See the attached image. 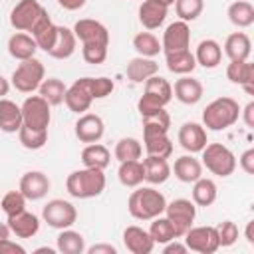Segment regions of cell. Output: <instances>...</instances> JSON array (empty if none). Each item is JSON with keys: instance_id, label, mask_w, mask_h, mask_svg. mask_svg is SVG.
<instances>
[{"instance_id": "21", "label": "cell", "mask_w": 254, "mask_h": 254, "mask_svg": "<svg viewBox=\"0 0 254 254\" xmlns=\"http://www.w3.org/2000/svg\"><path fill=\"white\" fill-rule=\"evenodd\" d=\"M8 226H10V232L16 234L18 238H32L40 230V218L34 212L22 210L14 216H8Z\"/></svg>"}, {"instance_id": "10", "label": "cell", "mask_w": 254, "mask_h": 254, "mask_svg": "<svg viewBox=\"0 0 254 254\" xmlns=\"http://www.w3.org/2000/svg\"><path fill=\"white\" fill-rule=\"evenodd\" d=\"M183 240L189 250H194L198 254H212L220 248L216 226H190L185 232Z\"/></svg>"}, {"instance_id": "5", "label": "cell", "mask_w": 254, "mask_h": 254, "mask_svg": "<svg viewBox=\"0 0 254 254\" xmlns=\"http://www.w3.org/2000/svg\"><path fill=\"white\" fill-rule=\"evenodd\" d=\"M202 153V167H206L216 177H230L236 169L234 153L222 143H206Z\"/></svg>"}, {"instance_id": "38", "label": "cell", "mask_w": 254, "mask_h": 254, "mask_svg": "<svg viewBox=\"0 0 254 254\" xmlns=\"http://www.w3.org/2000/svg\"><path fill=\"white\" fill-rule=\"evenodd\" d=\"M141 121H143V133H169L171 127V117L165 111V107L141 115Z\"/></svg>"}, {"instance_id": "14", "label": "cell", "mask_w": 254, "mask_h": 254, "mask_svg": "<svg viewBox=\"0 0 254 254\" xmlns=\"http://www.w3.org/2000/svg\"><path fill=\"white\" fill-rule=\"evenodd\" d=\"M64 103L67 105L69 111L73 113H83L91 107L93 97L89 93V85H87V77H79L75 79L67 89H65V97Z\"/></svg>"}, {"instance_id": "4", "label": "cell", "mask_w": 254, "mask_h": 254, "mask_svg": "<svg viewBox=\"0 0 254 254\" xmlns=\"http://www.w3.org/2000/svg\"><path fill=\"white\" fill-rule=\"evenodd\" d=\"M171 99H173V85L165 77L155 73L149 79H145V91L137 101V109L141 115H145L159 107H165Z\"/></svg>"}, {"instance_id": "39", "label": "cell", "mask_w": 254, "mask_h": 254, "mask_svg": "<svg viewBox=\"0 0 254 254\" xmlns=\"http://www.w3.org/2000/svg\"><path fill=\"white\" fill-rule=\"evenodd\" d=\"M226 77L232 83L242 85V87L252 85V81H254V65L248 60H244V62H230L228 67H226Z\"/></svg>"}, {"instance_id": "57", "label": "cell", "mask_w": 254, "mask_h": 254, "mask_svg": "<svg viewBox=\"0 0 254 254\" xmlns=\"http://www.w3.org/2000/svg\"><path fill=\"white\" fill-rule=\"evenodd\" d=\"M246 240H248V244H254V220H250L246 224Z\"/></svg>"}, {"instance_id": "1", "label": "cell", "mask_w": 254, "mask_h": 254, "mask_svg": "<svg viewBox=\"0 0 254 254\" xmlns=\"http://www.w3.org/2000/svg\"><path fill=\"white\" fill-rule=\"evenodd\" d=\"M167 198L161 190L153 187H141L129 194L127 208L129 214L137 220H153L155 216H161L165 212Z\"/></svg>"}, {"instance_id": "45", "label": "cell", "mask_w": 254, "mask_h": 254, "mask_svg": "<svg viewBox=\"0 0 254 254\" xmlns=\"http://www.w3.org/2000/svg\"><path fill=\"white\" fill-rule=\"evenodd\" d=\"M175 10H177L179 20L192 22L202 14L204 0H175Z\"/></svg>"}, {"instance_id": "46", "label": "cell", "mask_w": 254, "mask_h": 254, "mask_svg": "<svg viewBox=\"0 0 254 254\" xmlns=\"http://www.w3.org/2000/svg\"><path fill=\"white\" fill-rule=\"evenodd\" d=\"M26 200H28V198H26L20 190H10V192H6V194L2 196L0 206H2V210H4L6 216H14V214L26 210Z\"/></svg>"}, {"instance_id": "17", "label": "cell", "mask_w": 254, "mask_h": 254, "mask_svg": "<svg viewBox=\"0 0 254 254\" xmlns=\"http://www.w3.org/2000/svg\"><path fill=\"white\" fill-rule=\"evenodd\" d=\"M105 133V123L95 113H83L75 121V137L81 143H97Z\"/></svg>"}, {"instance_id": "55", "label": "cell", "mask_w": 254, "mask_h": 254, "mask_svg": "<svg viewBox=\"0 0 254 254\" xmlns=\"http://www.w3.org/2000/svg\"><path fill=\"white\" fill-rule=\"evenodd\" d=\"M240 113H242V117H244V123H246L248 127H254V101H248L246 107H244Z\"/></svg>"}, {"instance_id": "54", "label": "cell", "mask_w": 254, "mask_h": 254, "mask_svg": "<svg viewBox=\"0 0 254 254\" xmlns=\"http://www.w3.org/2000/svg\"><path fill=\"white\" fill-rule=\"evenodd\" d=\"M64 10H69V12H75V10H79V8H83L85 6V2L87 0H56Z\"/></svg>"}, {"instance_id": "41", "label": "cell", "mask_w": 254, "mask_h": 254, "mask_svg": "<svg viewBox=\"0 0 254 254\" xmlns=\"http://www.w3.org/2000/svg\"><path fill=\"white\" fill-rule=\"evenodd\" d=\"M18 141L24 149H30V151H38L46 145L48 141V129H30L26 125H22L18 129Z\"/></svg>"}, {"instance_id": "18", "label": "cell", "mask_w": 254, "mask_h": 254, "mask_svg": "<svg viewBox=\"0 0 254 254\" xmlns=\"http://www.w3.org/2000/svg\"><path fill=\"white\" fill-rule=\"evenodd\" d=\"M123 244L131 254H149L155 248V242L149 234V230L141 226H127L123 230Z\"/></svg>"}, {"instance_id": "56", "label": "cell", "mask_w": 254, "mask_h": 254, "mask_svg": "<svg viewBox=\"0 0 254 254\" xmlns=\"http://www.w3.org/2000/svg\"><path fill=\"white\" fill-rule=\"evenodd\" d=\"M8 91H10V81L0 73V99H2L4 95H8Z\"/></svg>"}, {"instance_id": "49", "label": "cell", "mask_w": 254, "mask_h": 254, "mask_svg": "<svg viewBox=\"0 0 254 254\" xmlns=\"http://www.w3.org/2000/svg\"><path fill=\"white\" fill-rule=\"evenodd\" d=\"M216 234H218L220 246H232L238 240V226L232 220H224L216 226Z\"/></svg>"}, {"instance_id": "11", "label": "cell", "mask_w": 254, "mask_h": 254, "mask_svg": "<svg viewBox=\"0 0 254 254\" xmlns=\"http://www.w3.org/2000/svg\"><path fill=\"white\" fill-rule=\"evenodd\" d=\"M44 14L46 8L38 0H20L10 12V24L18 32H30Z\"/></svg>"}, {"instance_id": "48", "label": "cell", "mask_w": 254, "mask_h": 254, "mask_svg": "<svg viewBox=\"0 0 254 254\" xmlns=\"http://www.w3.org/2000/svg\"><path fill=\"white\" fill-rule=\"evenodd\" d=\"M81 56L87 64H103L107 60V46L103 44H81Z\"/></svg>"}, {"instance_id": "53", "label": "cell", "mask_w": 254, "mask_h": 254, "mask_svg": "<svg viewBox=\"0 0 254 254\" xmlns=\"http://www.w3.org/2000/svg\"><path fill=\"white\" fill-rule=\"evenodd\" d=\"M87 254H117V248L113 244H93L85 248Z\"/></svg>"}, {"instance_id": "59", "label": "cell", "mask_w": 254, "mask_h": 254, "mask_svg": "<svg viewBox=\"0 0 254 254\" xmlns=\"http://www.w3.org/2000/svg\"><path fill=\"white\" fill-rule=\"evenodd\" d=\"M157 2H159V4H163V6H167V8L175 4V0H157Z\"/></svg>"}, {"instance_id": "34", "label": "cell", "mask_w": 254, "mask_h": 254, "mask_svg": "<svg viewBox=\"0 0 254 254\" xmlns=\"http://www.w3.org/2000/svg\"><path fill=\"white\" fill-rule=\"evenodd\" d=\"M117 177H119V183L123 187H131V189H137L143 181H145V173H143V163L137 159V161H121L119 163V169H117Z\"/></svg>"}, {"instance_id": "19", "label": "cell", "mask_w": 254, "mask_h": 254, "mask_svg": "<svg viewBox=\"0 0 254 254\" xmlns=\"http://www.w3.org/2000/svg\"><path fill=\"white\" fill-rule=\"evenodd\" d=\"M30 32H32L30 36L34 38L38 50H44L46 54L52 50V46H54V42L58 38V26L52 22V18L48 16V12L34 24V28Z\"/></svg>"}, {"instance_id": "28", "label": "cell", "mask_w": 254, "mask_h": 254, "mask_svg": "<svg viewBox=\"0 0 254 254\" xmlns=\"http://www.w3.org/2000/svg\"><path fill=\"white\" fill-rule=\"evenodd\" d=\"M165 64H167V69L177 75H189L196 67V60H194V54H190V50L165 54Z\"/></svg>"}, {"instance_id": "42", "label": "cell", "mask_w": 254, "mask_h": 254, "mask_svg": "<svg viewBox=\"0 0 254 254\" xmlns=\"http://www.w3.org/2000/svg\"><path fill=\"white\" fill-rule=\"evenodd\" d=\"M113 153H115V159L119 163L121 161H137L143 155V145L135 137H123V139L117 141Z\"/></svg>"}, {"instance_id": "20", "label": "cell", "mask_w": 254, "mask_h": 254, "mask_svg": "<svg viewBox=\"0 0 254 254\" xmlns=\"http://www.w3.org/2000/svg\"><path fill=\"white\" fill-rule=\"evenodd\" d=\"M173 93L175 97L185 103V105H194L202 99V93H204V87L198 79L194 77H189V75H183L175 81V87H173Z\"/></svg>"}, {"instance_id": "7", "label": "cell", "mask_w": 254, "mask_h": 254, "mask_svg": "<svg viewBox=\"0 0 254 254\" xmlns=\"http://www.w3.org/2000/svg\"><path fill=\"white\" fill-rule=\"evenodd\" d=\"M165 216L169 218V222L175 228V236L183 238L185 232L192 226L194 216H196V206L192 200L189 198H175L171 202H167L165 206Z\"/></svg>"}, {"instance_id": "8", "label": "cell", "mask_w": 254, "mask_h": 254, "mask_svg": "<svg viewBox=\"0 0 254 254\" xmlns=\"http://www.w3.org/2000/svg\"><path fill=\"white\" fill-rule=\"evenodd\" d=\"M22 107V125L30 129H48L52 121V111L50 103L42 95H30L24 99Z\"/></svg>"}, {"instance_id": "6", "label": "cell", "mask_w": 254, "mask_h": 254, "mask_svg": "<svg viewBox=\"0 0 254 254\" xmlns=\"http://www.w3.org/2000/svg\"><path fill=\"white\" fill-rule=\"evenodd\" d=\"M46 77V69L44 64L34 56L30 60H24L18 64V67L12 73V81L10 85L16 87L20 93H32L40 87V83Z\"/></svg>"}, {"instance_id": "9", "label": "cell", "mask_w": 254, "mask_h": 254, "mask_svg": "<svg viewBox=\"0 0 254 254\" xmlns=\"http://www.w3.org/2000/svg\"><path fill=\"white\" fill-rule=\"evenodd\" d=\"M42 218L50 228L64 230V228H69L77 220V210L69 200L54 198L42 208Z\"/></svg>"}, {"instance_id": "25", "label": "cell", "mask_w": 254, "mask_h": 254, "mask_svg": "<svg viewBox=\"0 0 254 254\" xmlns=\"http://www.w3.org/2000/svg\"><path fill=\"white\" fill-rule=\"evenodd\" d=\"M36 50H38V46H36V42H34V38L30 34L16 32L8 40V54L14 60H18V62H24V60L34 58Z\"/></svg>"}, {"instance_id": "50", "label": "cell", "mask_w": 254, "mask_h": 254, "mask_svg": "<svg viewBox=\"0 0 254 254\" xmlns=\"http://www.w3.org/2000/svg\"><path fill=\"white\" fill-rule=\"evenodd\" d=\"M238 163H240V169H242L246 175H254V149H246V151L240 155Z\"/></svg>"}, {"instance_id": "2", "label": "cell", "mask_w": 254, "mask_h": 254, "mask_svg": "<svg viewBox=\"0 0 254 254\" xmlns=\"http://www.w3.org/2000/svg\"><path fill=\"white\" fill-rule=\"evenodd\" d=\"M240 117V105L232 97H216L202 111V127L210 131H224Z\"/></svg>"}, {"instance_id": "30", "label": "cell", "mask_w": 254, "mask_h": 254, "mask_svg": "<svg viewBox=\"0 0 254 254\" xmlns=\"http://www.w3.org/2000/svg\"><path fill=\"white\" fill-rule=\"evenodd\" d=\"M143 173H145V181L147 183L163 185L171 177V165H169L167 159L147 155V159H143Z\"/></svg>"}, {"instance_id": "51", "label": "cell", "mask_w": 254, "mask_h": 254, "mask_svg": "<svg viewBox=\"0 0 254 254\" xmlns=\"http://www.w3.org/2000/svg\"><path fill=\"white\" fill-rule=\"evenodd\" d=\"M24 252H26V248L14 240H10V238L0 240V254H24Z\"/></svg>"}, {"instance_id": "3", "label": "cell", "mask_w": 254, "mask_h": 254, "mask_svg": "<svg viewBox=\"0 0 254 254\" xmlns=\"http://www.w3.org/2000/svg\"><path fill=\"white\" fill-rule=\"evenodd\" d=\"M65 189L73 198H93L99 196L105 190V175L101 169H89L83 167L79 171H73L67 181Z\"/></svg>"}, {"instance_id": "44", "label": "cell", "mask_w": 254, "mask_h": 254, "mask_svg": "<svg viewBox=\"0 0 254 254\" xmlns=\"http://www.w3.org/2000/svg\"><path fill=\"white\" fill-rule=\"evenodd\" d=\"M149 234H151V238H153L155 244H167L169 240L177 238L175 236V228H173V224L169 222L167 216H155L151 220Z\"/></svg>"}, {"instance_id": "32", "label": "cell", "mask_w": 254, "mask_h": 254, "mask_svg": "<svg viewBox=\"0 0 254 254\" xmlns=\"http://www.w3.org/2000/svg\"><path fill=\"white\" fill-rule=\"evenodd\" d=\"M143 143L147 155L151 157L169 159L173 155V143L167 133H143Z\"/></svg>"}, {"instance_id": "36", "label": "cell", "mask_w": 254, "mask_h": 254, "mask_svg": "<svg viewBox=\"0 0 254 254\" xmlns=\"http://www.w3.org/2000/svg\"><path fill=\"white\" fill-rule=\"evenodd\" d=\"M56 246H58V250H60L62 254H83L85 248H87V246H85V238H83L79 232L71 230V228H64V230L58 234Z\"/></svg>"}, {"instance_id": "37", "label": "cell", "mask_w": 254, "mask_h": 254, "mask_svg": "<svg viewBox=\"0 0 254 254\" xmlns=\"http://www.w3.org/2000/svg\"><path fill=\"white\" fill-rule=\"evenodd\" d=\"M228 20L236 28H248L254 24V6L248 0H236L228 6Z\"/></svg>"}, {"instance_id": "60", "label": "cell", "mask_w": 254, "mask_h": 254, "mask_svg": "<svg viewBox=\"0 0 254 254\" xmlns=\"http://www.w3.org/2000/svg\"><path fill=\"white\" fill-rule=\"evenodd\" d=\"M36 252H38V254H40V252H48V254H54V248H46V246H44V248H38Z\"/></svg>"}, {"instance_id": "24", "label": "cell", "mask_w": 254, "mask_h": 254, "mask_svg": "<svg viewBox=\"0 0 254 254\" xmlns=\"http://www.w3.org/2000/svg\"><path fill=\"white\" fill-rule=\"evenodd\" d=\"M167 12H169V8L159 4L157 0H143L139 6V22L147 30H157L165 22Z\"/></svg>"}, {"instance_id": "29", "label": "cell", "mask_w": 254, "mask_h": 254, "mask_svg": "<svg viewBox=\"0 0 254 254\" xmlns=\"http://www.w3.org/2000/svg\"><path fill=\"white\" fill-rule=\"evenodd\" d=\"M157 71H159V64L153 62L151 58H143V56L129 60L127 69H125L127 79H131L133 83H143L145 79H149V77L155 75Z\"/></svg>"}, {"instance_id": "22", "label": "cell", "mask_w": 254, "mask_h": 254, "mask_svg": "<svg viewBox=\"0 0 254 254\" xmlns=\"http://www.w3.org/2000/svg\"><path fill=\"white\" fill-rule=\"evenodd\" d=\"M224 54L230 58V62H244L252 54V42L248 34L244 32H234L226 38L224 42Z\"/></svg>"}, {"instance_id": "26", "label": "cell", "mask_w": 254, "mask_h": 254, "mask_svg": "<svg viewBox=\"0 0 254 254\" xmlns=\"http://www.w3.org/2000/svg\"><path fill=\"white\" fill-rule=\"evenodd\" d=\"M22 127V107L6 97L0 99V131L18 133Z\"/></svg>"}, {"instance_id": "15", "label": "cell", "mask_w": 254, "mask_h": 254, "mask_svg": "<svg viewBox=\"0 0 254 254\" xmlns=\"http://www.w3.org/2000/svg\"><path fill=\"white\" fill-rule=\"evenodd\" d=\"M50 187H52V183H50L46 173H42V171H28V173L22 175L18 190L28 200H40V198H44L48 194Z\"/></svg>"}, {"instance_id": "13", "label": "cell", "mask_w": 254, "mask_h": 254, "mask_svg": "<svg viewBox=\"0 0 254 254\" xmlns=\"http://www.w3.org/2000/svg\"><path fill=\"white\" fill-rule=\"evenodd\" d=\"M73 34L81 44H103L109 46V30L91 18H81L73 24Z\"/></svg>"}, {"instance_id": "47", "label": "cell", "mask_w": 254, "mask_h": 254, "mask_svg": "<svg viewBox=\"0 0 254 254\" xmlns=\"http://www.w3.org/2000/svg\"><path fill=\"white\" fill-rule=\"evenodd\" d=\"M87 85H89V93L93 99H103V97L111 95V91L115 87L113 79L103 77V75L101 77H87Z\"/></svg>"}, {"instance_id": "43", "label": "cell", "mask_w": 254, "mask_h": 254, "mask_svg": "<svg viewBox=\"0 0 254 254\" xmlns=\"http://www.w3.org/2000/svg\"><path fill=\"white\" fill-rule=\"evenodd\" d=\"M133 48L139 56L143 58H155L159 52H161V42L157 40L155 34L151 32H139L135 38H133Z\"/></svg>"}, {"instance_id": "35", "label": "cell", "mask_w": 254, "mask_h": 254, "mask_svg": "<svg viewBox=\"0 0 254 254\" xmlns=\"http://www.w3.org/2000/svg\"><path fill=\"white\" fill-rule=\"evenodd\" d=\"M216 194H218V189L212 179L200 177L192 183V202L196 206H210L216 200Z\"/></svg>"}, {"instance_id": "52", "label": "cell", "mask_w": 254, "mask_h": 254, "mask_svg": "<svg viewBox=\"0 0 254 254\" xmlns=\"http://www.w3.org/2000/svg\"><path fill=\"white\" fill-rule=\"evenodd\" d=\"M187 250H189L187 244H185V242H177V238L169 240V242L165 244V248H163L165 254H185Z\"/></svg>"}, {"instance_id": "58", "label": "cell", "mask_w": 254, "mask_h": 254, "mask_svg": "<svg viewBox=\"0 0 254 254\" xmlns=\"http://www.w3.org/2000/svg\"><path fill=\"white\" fill-rule=\"evenodd\" d=\"M10 226H8V222L4 224V222H0V240H4V238H10Z\"/></svg>"}, {"instance_id": "40", "label": "cell", "mask_w": 254, "mask_h": 254, "mask_svg": "<svg viewBox=\"0 0 254 254\" xmlns=\"http://www.w3.org/2000/svg\"><path fill=\"white\" fill-rule=\"evenodd\" d=\"M65 85H64V81L62 79H58V77H44V81L40 83V87H38V91H40V95L50 103V105H60V103H64V97H65Z\"/></svg>"}, {"instance_id": "31", "label": "cell", "mask_w": 254, "mask_h": 254, "mask_svg": "<svg viewBox=\"0 0 254 254\" xmlns=\"http://www.w3.org/2000/svg\"><path fill=\"white\" fill-rule=\"evenodd\" d=\"M194 60L196 64H200L204 69H212L220 64L222 60V48L216 40H202L198 46H196V54H194Z\"/></svg>"}, {"instance_id": "33", "label": "cell", "mask_w": 254, "mask_h": 254, "mask_svg": "<svg viewBox=\"0 0 254 254\" xmlns=\"http://www.w3.org/2000/svg\"><path fill=\"white\" fill-rule=\"evenodd\" d=\"M111 161V153L105 145L101 143H89L83 151H81V163L83 167H89V169H105Z\"/></svg>"}, {"instance_id": "12", "label": "cell", "mask_w": 254, "mask_h": 254, "mask_svg": "<svg viewBox=\"0 0 254 254\" xmlns=\"http://www.w3.org/2000/svg\"><path fill=\"white\" fill-rule=\"evenodd\" d=\"M189 46H190V28H189V22L177 20V22L169 24L167 30L163 32L161 50L165 54H169V52L189 50Z\"/></svg>"}, {"instance_id": "27", "label": "cell", "mask_w": 254, "mask_h": 254, "mask_svg": "<svg viewBox=\"0 0 254 254\" xmlns=\"http://www.w3.org/2000/svg\"><path fill=\"white\" fill-rule=\"evenodd\" d=\"M75 44H77V38H75L73 30H69L65 26H58V38H56V42L48 54L56 60H67L73 56Z\"/></svg>"}, {"instance_id": "16", "label": "cell", "mask_w": 254, "mask_h": 254, "mask_svg": "<svg viewBox=\"0 0 254 254\" xmlns=\"http://www.w3.org/2000/svg\"><path fill=\"white\" fill-rule=\"evenodd\" d=\"M179 143L185 151L189 153H200L208 139H206V129L200 125V123H194V121H187L181 125L179 129Z\"/></svg>"}, {"instance_id": "23", "label": "cell", "mask_w": 254, "mask_h": 254, "mask_svg": "<svg viewBox=\"0 0 254 254\" xmlns=\"http://www.w3.org/2000/svg\"><path fill=\"white\" fill-rule=\"evenodd\" d=\"M171 173H175V177L181 183H194L196 179L202 177V163L198 159L190 155H183L179 159H175V165L171 169Z\"/></svg>"}]
</instances>
